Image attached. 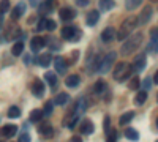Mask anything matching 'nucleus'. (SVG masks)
<instances>
[{"label":"nucleus","mask_w":158,"mask_h":142,"mask_svg":"<svg viewBox=\"0 0 158 142\" xmlns=\"http://www.w3.org/2000/svg\"><path fill=\"white\" fill-rule=\"evenodd\" d=\"M150 35L152 36H158V29H152L150 30Z\"/></svg>","instance_id":"48"},{"label":"nucleus","mask_w":158,"mask_h":142,"mask_svg":"<svg viewBox=\"0 0 158 142\" xmlns=\"http://www.w3.org/2000/svg\"><path fill=\"white\" fill-rule=\"evenodd\" d=\"M125 137L136 142V140H139V133L135 130V128H127V130H125Z\"/></svg>","instance_id":"22"},{"label":"nucleus","mask_w":158,"mask_h":142,"mask_svg":"<svg viewBox=\"0 0 158 142\" xmlns=\"http://www.w3.org/2000/svg\"><path fill=\"white\" fill-rule=\"evenodd\" d=\"M18 133V126L16 125H5L3 128H2V134L5 136V137H13V136H15Z\"/></svg>","instance_id":"18"},{"label":"nucleus","mask_w":158,"mask_h":142,"mask_svg":"<svg viewBox=\"0 0 158 142\" xmlns=\"http://www.w3.org/2000/svg\"><path fill=\"white\" fill-rule=\"evenodd\" d=\"M98 19H100V11L92 10V11H89V14H87V18H85V22H87V25L94 27V25L98 22Z\"/></svg>","instance_id":"15"},{"label":"nucleus","mask_w":158,"mask_h":142,"mask_svg":"<svg viewBox=\"0 0 158 142\" xmlns=\"http://www.w3.org/2000/svg\"><path fill=\"white\" fill-rule=\"evenodd\" d=\"M44 81L52 87V88H54L56 85H57V74L56 73H51V71H48L46 74H44Z\"/></svg>","instance_id":"21"},{"label":"nucleus","mask_w":158,"mask_h":142,"mask_svg":"<svg viewBox=\"0 0 158 142\" xmlns=\"http://www.w3.org/2000/svg\"><path fill=\"white\" fill-rule=\"evenodd\" d=\"M56 27H57V22L56 21H52V19H46V29L48 30H56Z\"/></svg>","instance_id":"38"},{"label":"nucleus","mask_w":158,"mask_h":142,"mask_svg":"<svg viewBox=\"0 0 158 142\" xmlns=\"http://www.w3.org/2000/svg\"><path fill=\"white\" fill-rule=\"evenodd\" d=\"M60 47H62V44H60L59 41H56V40L51 41V49H52V51H59Z\"/></svg>","instance_id":"42"},{"label":"nucleus","mask_w":158,"mask_h":142,"mask_svg":"<svg viewBox=\"0 0 158 142\" xmlns=\"http://www.w3.org/2000/svg\"><path fill=\"white\" fill-rule=\"evenodd\" d=\"M68 99H70V95L62 92V93L57 95V98L54 99V103H56V104H59V106H63V104H67V103H68Z\"/></svg>","instance_id":"24"},{"label":"nucleus","mask_w":158,"mask_h":142,"mask_svg":"<svg viewBox=\"0 0 158 142\" xmlns=\"http://www.w3.org/2000/svg\"><path fill=\"white\" fill-rule=\"evenodd\" d=\"M104 87H106V84H104V81H101V79H100V81H97V84H95V88H94V90H95L97 93H101L103 90H104Z\"/></svg>","instance_id":"37"},{"label":"nucleus","mask_w":158,"mask_h":142,"mask_svg":"<svg viewBox=\"0 0 158 142\" xmlns=\"http://www.w3.org/2000/svg\"><path fill=\"white\" fill-rule=\"evenodd\" d=\"M30 90H32V93L35 96H43V93H44V84H43V81L35 79L30 84Z\"/></svg>","instance_id":"8"},{"label":"nucleus","mask_w":158,"mask_h":142,"mask_svg":"<svg viewBox=\"0 0 158 142\" xmlns=\"http://www.w3.org/2000/svg\"><path fill=\"white\" fill-rule=\"evenodd\" d=\"M62 36L63 40H68V41H79V36H81V30H77L73 25H67V27L62 29Z\"/></svg>","instance_id":"4"},{"label":"nucleus","mask_w":158,"mask_h":142,"mask_svg":"<svg viewBox=\"0 0 158 142\" xmlns=\"http://www.w3.org/2000/svg\"><path fill=\"white\" fill-rule=\"evenodd\" d=\"M146 63H147V55L146 54H139L135 59L133 65H131V70L133 71H142L144 68H146Z\"/></svg>","instance_id":"6"},{"label":"nucleus","mask_w":158,"mask_h":142,"mask_svg":"<svg viewBox=\"0 0 158 142\" xmlns=\"http://www.w3.org/2000/svg\"><path fill=\"white\" fill-rule=\"evenodd\" d=\"M8 117H10V119H18V117H21V109H19L18 106H11V108L8 109Z\"/></svg>","instance_id":"30"},{"label":"nucleus","mask_w":158,"mask_h":142,"mask_svg":"<svg viewBox=\"0 0 158 142\" xmlns=\"http://www.w3.org/2000/svg\"><path fill=\"white\" fill-rule=\"evenodd\" d=\"M136 27H138V16H128L120 24V29H118V32L115 33V38L118 41H125L130 35H133Z\"/></svg>","instance_id":"1"},{"label":"nucleus","mask_w":158,"mask_h":142,"mask_svg":"<svg viewBox=\"0 0 158 142\" xmlns=\"http://www.w3.org/2000/svg\"><path fill=\"white\" fill-rule=\"evenodd\" d=\"M52 108H54V103H52V101H48L46 104H44L43 114H46V115H51V114H52Z\"/></svg>","instance_id":"36"},{"label":"nucleus","mask_w":158,"mask_h":142,"mask_svg":"<svg viewBox=\"0 0 158 142\" xmlns=\"http://www.w3.org/2000/svg\"><path fill=\"white\" fill-rule=\"evenodd\" d=\"M2 24H3V19H2V16H0V29H2Z\"/></svg>","instance_id":"51"},{"label":"nucleus","mask_w":158,"mask_h":142,"mask_svg":"<svg viewBox=\"0 0 158 142\" xmlns=\"http://www.w3.org/2000/svg\"><path fill=\"white\" fill-rule=\"evenodd\" d=\"M101 40L104 43H111L112 40H115V30H114V27H106V29H104L103 33H101Z\"/></svg>","instance_id":"14"},{"label":"nucleus","mask_w":158,"mask_h":142,"mask_svg":"<svg viewBox=\"0 0 158 142\" xmlns=\"http://www.w3.org/2000/svg\"><path fill=\"white\" fill-rule=\"evenodd\" d=\"M117 140V131L115 130H109V134H108V140L106 142H115Z\"/></svg>","instance_id":"39"},{"label":"nucleus","mask_w":158,"mask_h":142,"mask_svg":"<svg viewBox=\"0 0 158 142\" xmlns=\"http://www.w3.org/2000/svg\"><path fill=\"white\" fill-rule=\"evenodd\" d=\"M51 62H52V57H51V54H43V55H40V59H38L40 67H43V68L49 67V65H51Z\"/></svg>","instance_id":"23"},{"label":"nucleus","mask_w":158,"mask_h":142,"mask_svg":"<svg viewBox=\"0 0 158 142\" xmlns=\"http://www.w3.org/2000/svg\"><path fill=\"white\" fill-rule=\"evenodd\" d=\"M38 131H40V134L41 136H44L46 139H51L52 136H54V128H52V125L51 123H41L38 126Z\"/></svg>","instance_id":"9"},{"label":"nucleus","mask_w":158,"mask_h":142,"mask_svg":"<svg viewBox=\"0 0 158 142\" xmlns=\"http://www.w3.org/2000/svg\"><path fill=\"white\" fill-rule=\"evenodd\" d=\"M141 3H142V0H125V6H127V10H128V11L136 10Z\"/></svg>","instance_id":"27"},{"label":"nucleus","mask_w":158,"mask_h":142,"mask_svg":"<svg viewBox=\"0 0 158 142\" xmlns=\"http://www.w3.org/2000/svg\"><path fill=\"white\" fill-rule=\"evenodd\" d=\"M19 35H21V29H19V27H15L13 30H10V32L6 33V36H5V38L10 41V40H15V38H16V36H19Z\"/></svg>","instance_id":"33"},{"label":"nucleus","mask_w":158,"mask_h":142,"mask_svg":"<svg viewBox=\"0 0 158 142\" xmlns=\"http://www.w3.org/2000/svg\"><path fill=\"white\" fill-rule=\"evenodd\" d=\"M112 74H114V79L117 82H123L125 79H128V77L133 74V70H131V65H128L125 62H120V63H117V67H115Z\"/></svg>","instance_id":"3"},{"label":"nucleus","mask_w":158,"mask_h":142,"mask_svg":"<svg viewBox=\"0 0 158 142\" xmlns=\"http://www.w3.org/2000/svg\"><path fill=\"white\" fill-rule=\"evenodd\" d=\"M139 85H141V82H139L138 77H133V79L130 81V84H128L130 90H138V88H139Z\"/></svg>","instance_id":"35"},{"label":"nucleus","mask_w":158,"mask_h":142,"mask_svg":"<svg viewBox=\"0 0 158 142\" xmlns=\"http://www.w3.org/2000/svg\"><path fill=\"white\" fill-rule=\"evenodd\" d=\"M109 130H111V119L106 115V117H104V131L108 133Z\"/></svg>","instance_id":"41"},{"label":"nucleus","mask_w":158,"mask_h":142,"mask_svg":"<svg viewBox=\"0 0 158 142\" xmlns=\"http://www.w3.org/2000/svg\"><path fill=\"white\" fill-rule=\"evenodd\" d=\"M133 117H135V114H133V112H125L123 115H120V119H118V123H120V125H128L131 120H133Z\"/></svg>","instance_id":"26"},{"label":"nucleus","mask_w":158,"mask_h":142,"mask_svg":"<svg viewBox=\"0 0 158 142\" xmlns=\"http://www.w3.org/2000/svg\"><path fill=\"white\" fill-rule=\"evenodd\" d=\"M54 67H56V71L59 73V74H63L65 71H67V60H65L63 57H57L56 60H54Z\"/></svg>","instance_id":"16"},{"label":"nucleus","mask_w":158,"mask_h":142,"mask_svg":"<svg viewBox=\"0 0 158 142\" xmlns=\"http://www.w3.org/2000/svg\"><path fill=\"white\" fill-rule=\"evenodd\" d=\"M156 128H158V119H156Z\"/></svg>","instance_id":"52"},{"label":"nucleus","mask_w":158,"mask_h":142,"mask_svg":"<svg viewBox=\"0 0 158 142\" xmlns=\"http://www.w3.org/2000/svg\"><path fill=\"white\" fill-rule=\"evenodd\" d=\"M19 142H30V136H29L27 133H22V134L19 136Z\"/></svg>","instance_id":"43"},{"label":"nucleus","mask_w":158,"mask_h":142,"mask_svg":"<svg viewBox=\"0 0 158 142\" xmlns=\"http://www.w3.org/2000/svg\"><path fill=\"white\" fill-rule=\"evenodd\" d=\"M115 59H117V55H115V52H109L108 55H103V60H101V65H100V73H108V71H111V68H112V65H114V62H115Z\"/></svg>","instance_id":"5"},{"label":"nucleus","mask_w":158,"mask_h":142,"mask_svg":"<svg viewBox=\"0 0 158 142\" xmlns=\"http://www.w3.org/2000/svg\"><path fill=\"white\" fill-rule=\"evenodd\" d=\"M6 11H10V0H2L0 2V14H5Z\"/></svg>","instance_id":"34"},{"label":"nucleus","mask_w":158,"mask_h":142,"mask_svg":"<svg viewBox=\"0 0 158 142\" xmlns=\"http://www.w3.org/2000/svg\"><path fill=\"white\" fill-rule=\"evenodd\" d=\"M115 6L114 0H100V11H111Z\"/></svg>","instance_id":"20"},{"label":"nucleus","mask_w":158,"mask_h":142,"mask_svg":"<svg viewBox=\"0 0 158 142\" xmlns=\"http://www.w3.org/2000/svg\"><path fill=\"white\" fill-rule=\"evenodd\" d=\"M141 85H142V88L147 92V90L150 88V85H152V79H150V77H146V79L142 81V84H141Z\"/></svg>","instance_id":"40"},{"label":"nucleus","mask_w":158,"mask_h":142,"mask_svg":"<svg viewBox=\"0 0 158 142\" xmlns=\"http://www.w3.org/2000/svg\"><path fill=\"white\" fill-rule=\"evenodd\" d=\"M22 51H24V43H22V41H18V43H15V46H13L11 54H13V55H21Z\"/></svg>","instance_id":"29"},{"label":"nucleus","mask_w":158,"mask_h":142,"mask_svg":"<svg viewBox=\"0 0 158 142\" xmlns=\"http://www.w3.org/2000/svg\"><path fill=\"white\" fill-rule=\"evenodd\" d=\"M81 133H82V134H92V133H94V123H92V120H89V119L82 120Z\"/></svg>","instance_id":"19"},{"label":"nucleus","mask_w":158,"mask_h":142,"mask_svg":"<svg viewBox=\"0 0 158 142\" xmlns=\"http://www.w3.org/2000/svg\"><path fill=\"white\" fill-rule=\"evenodd\" d=\"M142 40H144V33H141V32H138V33H135V35H130L127 40H125L122 49H120V54H122L123 57L133 54L136 49H139Z\"/></svg>","instance_id":"2"},{"label":"nucleus","mask_w":158,"mask_h":142,"mask_svg":"<svg viewBox=\"0 0 158 142\" xmlns=\"http://www.w3.org/2000/svg\"><path fill=\"white\" fill-rule=\"evenodd\" d=\"M156 142H158V140H156Z\"/></svg>","instance_id":"54"},{"label":"nucleus","mask_w":158,"mask_h":142,"mask_svg":"<svg viewBox=\"0 0 158 142\" xmlns=\"http://www.w3.org/2000/svg\"><path fill=\"white\" fill-rule=\"evenodd\" d=\"M156 98H158V95H156Z\"/></svg>","instance_id":"53"},{"label":"nucleus","mask_w":158,"mask_h":142,"mask_svg":"<svg viewBox=\"0 0 158 142\" xmlns=\"http://www.w3.org/2000/svg\"><path fill=\"white\" fill-rule=\"evenodd\" d=\"M70 142H82V139H81V137H77V136H73V137L70 139Z\"/></svg>","instance_id":"46"},{"label":"nucleus","mask_w":158,"mask_h":142,"mask_svg":"<svg viewBox=\"0 0 158 142\" xmlns=\"http://www.w3.org/2000/svg\"><path fill=\"white\" fill-rule=\"evenodd\" d=\"M152 13H153V10H152V6H146L142 11H141V14L138 16V25H144V24H147L149 21H150V18H152Z\"/></svg>","instance_id":"7"},{"label":"nucleus","mask_w":158,"mask_h":142,"mask_svg":"<svg viewBox=\"0 0 158 142\" xmlns=\"http://www.w3.org/2000/svg\"><path fill=\"white\" fill-rule=\"evenodd\" d=\"M51 10H52L51 0H48V2H43L41 5H40V13H41V14H48V13H51Z\"/></svg>","instance_id":"32"},{"label":"nucleus","mask_w":158,"mask_h":142,"mask_svg":"<svg viewBox=\"0 0 158 142\" xmlns=\"http://www.w3.org/2000/svg\"><path fill=\"white\" fill-rule=\"evenodd\" d=\"M59 16H60L62 21H71V19H74V16H76V11H74L73 8L65 6V8H62V10L59 11Z\"/></svg>","instance_id":"12"},{"label":"nucleus","mask_w":158,"mask_h":142,"mask_svg":"<svg viewBox=\"0 0 158 142\" xmlns=\"http://www.w3.org/2000/svg\"><path fill=\"white\" fill-rule=\"evenodd\" d=\"M36 29L38 30H43V29H46V19H41L38 22V25H36Z\"/></svg>","instance_id":"44"},{"label":"nucleus","mask_w":158,"mask_h":142,"mask_svg":"<svg viewBox=\"0 0 158 142\" xmlns=\"http://www.w3.org/2000/svg\"><path fill=\"white\" fill-rule=\"evenodd\" d=\"M101 60H103V55L101 54H97L94 59H89V62H87V65H90L89 67V71L90 73L98 71L100 70V65H101Z\"/></svg>","instance_id":"11"},{"label":"nucleus","mask_w":158,"mask_h":142,"mask_svg":"<svg viewBox=\"0 0 158 142\" xmlns=\"http://www.w3.org/2000/svg\"><path fill=\"white\" fill-rule=\"evenodd\" d=\"M46 44V40L43 36H33L30 40V49L33 51V52H38L40 49H43Z\"/></svg>","instance_id":"10"},{"label":"nucleus","mask_w":158,"mask_h":142,"mask_svg":"<svg viewBox=\"0 0 158 142\" xmlns=\"http://www.w3.org/2000/svg\"><path fill=\"white\" fill-rule=\"evenodd\" d=\"M147 49H149V52H158V36H152Z\"/></svg>","instance_id":"31"},{"label":"nucleus","mask_w":158,"mask_h":142,"mask_svg":"<svg viewBox=\"0 0 158 142\" xmlns=\"http://www.w3.org/2000/svg\"><path fill=\"white\" fill-rule=\"evenodd\" d=\"M79 82H81V77H79L77 74H70L67 79H65V85L70 87V88H74L79 85Z\"/></svg>","instance_id":"17"},{"label":"nucleus","mask_w":158,"mask_h":142,"mask_svg":"<svg viewBox=\"0 0 158 142\" xmlns=\"http://www.w3.org/2000/svg\"><path fill=\"white\" fill-rule=\"evenodd\" d=\"M24 11H25V3L24 2H19L15 8H13V11H11V19L13 21H18L24 14Z\"/></svg>","instance_id":"13"},{"label":"nucleus","mask_w":158,"mask_h":142,"mask_svg":"<svg viewBox=\"0 0 158 142\" xmlns=\"http://www.w3.org/2000/svg\"><path fill=\"white\" fill-rule=\"evenodd\" d=\"M136 104L138 106H141V104H144V103H146L147 101V92H146V90H141V92L136 95Z\"/></svg>","instance_id":"28"},{"label":"nucleus","mask_w":158,"mask_h":142,"mask_svg":"<svg viewBox=\"0 0 158 142\" xmlns=\"http://www.w3.org/2000/svg\"><path fill=\"white\" fill-rule=\"evenodd\" d=\"M43 111L41 109H33L32 112H30V122H41V119H43Z\"/></svg>","instance_id":"25"},{"label":"nucleus","mask_w":158,"mask_h":142,"mask_svg":"<svg viewBox=\"0 0 158 142\" xmlns=\"http://www.w3.org/2000/svg\"><path fill=\"white\" fill-rule=\"evenodd\" d=\"M40 2H41V0H30V5H32V6H38Z\"/></svg>","instance_id":"47"},{"label":"nucleus","mask_w":158,"mask_h":142,"mask_svg":"<svg viewBox=\"0 0 158 142\" xmlns=\"http://www.w3.org/2000/svg\"><path fill=\"white\" fill-rule=\"evenodd\" d=\"M89 2H90V0H76V3H77L79 6H85Z\"/></svg>","instance_id":"45"},{"label":"nucleus","mask_w":158,"mask_h":142,"mask_svg":"<svg viewBox=\"0 0 158 142\" xmlns=\"http://www.w3.org/2000/svg\"><path fill=\"white\" fill-rule=\"evenodd\" d=\"M36 21V18L35 16H32V18H29V24H32V22H35Z\"/></svg>","instance_id":"50"},{"label":"nucleus","mask_w":158,"mask_h":142,"mask_svg":"<svg viewBox=\"0 0 158 142\" xmlns=\"http://www.w3.org/2000/svg\"><path fill=\"white\" fill-rule=\"evenodd\" d=\"M153 82L158 84V71H155V76H153Z\"/></svg>","instance_id":"49"}]
</instances>
